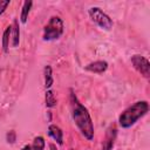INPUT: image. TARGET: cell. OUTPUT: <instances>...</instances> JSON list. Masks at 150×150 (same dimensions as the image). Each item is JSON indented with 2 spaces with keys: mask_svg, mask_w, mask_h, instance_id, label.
<instances>
[{
  "mask_svg": "<svg viewBox=\"0 0 150 150\" xmlns=\"http://www.w3.org/2000/svg\"><path fill=\"white\" fill-rule=\"evenodd\" d=\"M70 109H71V117L80 130L81 135L88 139L91 141L94 138V123L91 120V116L88 111V109L79 101L77 96L75 95L74 90L70 89Z\"/></svg>",
  "mask_w": 150,
  "mask_h": 150,
  "instance_id": "6da1fadb",
  "label": "cell"
},
{
  "mask_svg": "<svg viewBox=\"0 0 150 150\" xmlns=\"http://www.w3.org/2000/svg\"><path fill=\"white\" fill-rule=\"evenodd\" d=\"M149 111L148 101H137L130 107H128L118 116V124L123 129L132 127L139 118L144 117Z\"/></svg>",
  "mask_w": 150,
  "mask_h": 150,
  "instance_id": "7a4b0ae2",
  "label": "cell"
},
{
  "mask_svg": "<svg viewBox=\"0 0 150 150\" xmlns=\"http://www.w3.org/2000/svg\"><path fill=\"white\" fill-rule=\"evenodd\" d=\"M63 21L60 16H52L49 19V21L47 22V25L43 28V40L45 41H54L61 38V35L63 34Z\"/></svg>",
  "mask_w": 150,
  "mask_h": 150,
  "instance_id": "3957f363",
  "label": "cell"
},
{
  "mask_svg": "<svg viewBox=\"0 0 150 150\" xmlns=\"http://www.w3.org/2000/svg\"><path fill=\"white\" fill-rule=\"evenodd\" d=\"M88 13H89L91 21L95 22L100 28L105 29V30H110L112 28L114 22L108 14H105L100 7H90Z\"/></svg>",
  "mask_w": 150,
  "mask_h": 150,
  "instance_id": "277c9868",
  "label": "cell"
},
{
  "mask_svg": "<svg viewBox=\"0 0 150 150\" xmlns=\"http://www.w3.org/2000/svg\"><path fill=\"white\" fill-rule=\"evenodd\" d=\"M131 63L134 68L145 79L150 77V63L149 60L139 54H135L131 56Z\"/></svg>",
  "mask_w": 150,
  "mask_h": 150,
  "instance_id": "5b68a950",
  "label": "cell"
},
{
  "mask_svg": "<svg viewBox=\"0 0 150 150\" xmlns=\"http://www.w3.org/2000/svg\"><path fill=\"white\" fill-rule=\"evenodd\" d=\"M116 137H117V129L112 124L105 131V135H104V138H103V143H102V150H112V148L115 145Z\"/></svg>",
  "mask_w": 150,
  "mask_h": 150,
  "instance_id": "8992f818",
  "label": "cell"
},
{
  "mask_svg": "<svg viewBox=\"0 0 150 150\" xmlns=\"http://www.w3.org/2000/svg\"><path fill=\"white\" fill-rule=\"evenodd\" d=\"M84 69L87 71H90V73L102 74V73H104L108 69V62L107 61H103V60H97V61H94V62L88 63L84 67Z\"/></svg>",
  "mask_w": 150,
  "mask_h": 150,
  "instance_id": "52a82bcc",
  "label": "cell"
},
{
  "mask_svg": "<svg viewBox=\"0 0 150 150\" xmlns=\"http://www.w3.org/2000/svg\"><path fill=\"white\" fill-rule=\"evenodd\" d=\"M48 135L57 144H62L63 143V131L56 124H49V127H48Z\"/></svg>",
  "mask_w": 150,
  "mask_h": 150,
  "instance_id": "ba28073f",
  "label": "cell"
},
{
  "mask_svg": "<svg viewBox=\"0 0 150 150\" xmlns=\"http://www.w3.org/2000/svg\"><path fill=\"white\" fill-rule=\"evenodd\" d=\"M11 38H12V47H18V45L20 42V27H19V21L18 20L13 21Z\"/></svg>",
  "mask_w": 150,
  "mask_h": 150,
  "instance_id": "9c48e42d",
  "label": "cell"
},
{
  "mask_svg": "<svg viewBox=\"0 0 150 150\" xmlns=\"http://www.w3.org/2000/svg\"><path fill=\"white\" fill-rule=\"evenodd\" d=\"M43 75H45V88L50 89L53 83H54V79H53V69L49 64H47L43 69Z\"/></svg>",
  "mask_w": 150,
  "mask_h": 150,
  "instance_id": "30bf717a",
  "label": "cell"
},
{
  "mask_svg": "<svg viewBox=\"0 0 150 150\" xmlns=\"http://www.w3.org/2000/svg\"><path fill=\"white\" fill-rule=\"evenodd\" d=\"M33 6V2L32 1H23L22 4V8H21V14H20V21L21 23H26L27 22V19H28V15H29V12H30V8Z\"/></svg>",
  "mask_w": 150,
  "mask_h": 150,
  "instance_id": "8fae6325",
  "label": "cell"
},
{
  "mask_svg": "<svg viewBox=\"0 0 150 150\" xmlns=\"http://www.w3.org/2000/svg\"><path fill=\"white\" fill-rule=\"evenodd\" d=\"M45 102H46V107L47 108H54L57 104V101L55 98L54 91L52 89H47L46 90V95H45Z\"/></svg>",
  "mask_w": 150,
  "mask_h": 150,
  "instance_id": "7c38bea8",
  "label": "cell"
},
{
  "mask_svg": "<svg viewBox=\"0 0 150 150\" xmlns=\"http://www.w3.org/2000/svg\"><path fill=\"white\" fill-rule=\"evenodd\" d=\"M11 32H12V26H7L6 29L4 30V34H2V49H4L5 53L8 52L9 40H11Z\"/></svg>",
  "mask_w": 150,
  "mask_h": 150,
  "instance_id": "4fadbf2b",
  "label": "cell"
},
{
  "mask_svg": "<svg viewBox=\"0 0 150 150\" xmlns=\"http://www.w3.org/2000/svg\"><path fill=\"white\" fill-rule=\"evenodd\" d=\"M33 149L34 150H45V146H46V141L42 136H36L33 141Z\"/></svg>",
  "mask_w": 150,
  "mask_h": 150,
  "instance_id": "5bb4252c",
  "label": "cell"
},
{
  "mask_svg": "<svg viewBox=\"0 0 150 150\" xmlns=\"http://www.w3.org/2000/svg\"><path fill=\"white\" fill-rule=\"evenodd\" d=\"M6 138H7V142L8 143H14L16 141V134H15V131L14 130H11L9 132H7Z\"/></svg>",
  "mask_w": 150,
  "mask_h": 150,
  "instance_id": "9a60e30c",
  "label": "cell"
},
{
  "mask_svg": "<svg viewBox=\"0 0 150 150\" xmlns=\"http://www.w3.org/2000/svg\"><path fill=\"white\" fill-rule=\"evenodd\" d=\"M8 5H9V0H0V15L5 13Z\"/></svg>",
  "mask_w": 150,
  "mask_h": 150,
  "instance_id": "2e32d148",
  "label": "cell"
},
{
  "mask_svg": "<svg viewBox=\"0 0 150 150\" xmlns=\"http://www.w3.org/2000/svg\"><path fill=\"white\" fill-rule=\"evenodd\" d=\"M21 150H34V149H33V146H32V145H29V144H26V145H25V146H23Z\"/></svg>",
  "mask_w": 150,
  "mask_h": 150,
  "instance_id": "e0dca14e",
  "label": "cell"
},
{
  "mask_svg": "<svg viewBox=\"0 0 150 150\" xmlns=\"http://www.w3.org/2000/svg\"><path fill=\"white\" fill-rule=\"evenodd\" d=\"M49 148H50V150H57V149H56V145H55L54 143H50V144H49Z\"/></svg>",
  "mask_w": 150,
  "mask_h": 150,
  "instance_id": "ac0fdd59",
  "label": "cell"
}]
</instances>
